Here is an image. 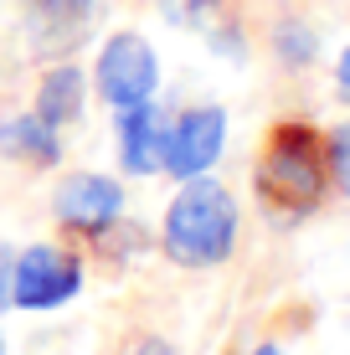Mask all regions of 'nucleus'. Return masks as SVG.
<instances>
[{
  "instance_id": "nucleus-8",
  "label": "nucleus",
  "mask_w": 350,
  "mask_h": 355,
  "mask_svg": "<svg viewBox=\"0 0 350 355\" xmlns=\"http://www.w3.org/2000/svg\"><path fill=\"white\" fill-rule=\"evenodd\" d=\"M82 108V72L78 67H57L42 78V98H36V119L42 124H67V119H78Z\"/></svg>"
},
{
  "instance_id": "nucleus-11",
  "label": "nucleus",
  "mask_w": 350,
  "mask_h": 355,
  "mask_svg": "<svg viewBox=\"0 0 350 355\" xmlns=\"http://www.w3.org/2000/svg\"><path fill=\"white\" fill-rule=\"evenodd\" d=\"M330 165H335V180H340V191H350V124L335 129V139H330Z\"/></svg>"
},
{
  "instance_id": "nucleus-6",
  "label": "nucleus",
  "mask_w": 350,
  "mask_h": 355,
  "mask_svg": "<svg viewBox=\"0 0 350 355\" xmlns=\"http://www.w3.org/2000/svg\"><path fill=\"white\" fill-rule=\"evenodd\" d=\"M119 206H124V191H119L114 180H103V175H72L67 186L57 191V216H62L67 227L98 232L119 216Z\"/></svg>"
},
{
  "instance_id": "nucleus-12",
  "label": "nucleus",
  "mask_w": 350,
  "mask_h": 355,
  "mask_svg": "<svg viewBox=\"0 0 350 355\" xmlns=\"http://www.w3.org/2000/svg\"><path fill=\"white\" fill-rule=\"evenodd\" d=\"M139 355H175V350L165 345V340H144V345H139Z\"/></svg>"
},
{
  "instance_id": "nucleus-10",
  "label": "nucleus",
  "mask_w": 350,
  "mask_h": 355,
  "mask_svg": "<svg viewBox=\"0 0 350 355\" xmlns=\"http://www.w3.org/2000/svg\"><path fill=\"white\" fill-rule=\"evenodd\" d=\"M93 6H98V0H36V10H42L46 21H72V26L93 21Z\"/></svg>"
},
{
  "instance_id": "nucleus-14",
  "label": "nucleus",
  "mask_w": 350,
  "mask_h": 355,
  "mask_svg": "<svg viewBox=\"0 0 350 355\" xmlns=\"http://www.w3.org/2000/svg\"><path fill=\"white\" fill-rule=\"evenodd\" d=\"M258 355H279V350H273V345H263V350H258Z\"/></svg>"
},
{
  "instance_id": "nucleus-2",
  "label": "nucleus",
  "mask_w": 350,
  "mask_h": 355,
  "mask_svg": "<svg viewBox=\"0 0 350 355\" xmlns=\"http://www.w3.org/2000/svg\"><path fill=\"white\" fill-rule=\"evenodd\" d=\"M258 186L279 211H309L324 191V160H320V139L309 124H279L263 150L258 165Z\"/></svg>"
},
{
  "instance_id": "nucleus-1",
  "label": "nucleus",
  "mask_w": 350,
  "mask_h": 355,
  "mask_svg": "<svg viewBox=\"0 0 350 355\" xmlns=\"http://www.w3.org/2000/svg\"><path fill=\"white\" fill-rule=\"evenodd\" d=\"M237 237V206L216 180H191L170 201L165 216V252L186 268H211L232 252Z\"/></svg>"
},
{
  "instance_id": "nucleus-9",
  "label": "nucleus",
  "mask_w": 350,
  "mask_h": 355,
  "mask_svg": "<svg viewBox=\"0 0 350 355\" xmlns=\"http://www.w3.org/2000/svg\"><path fill=\"white\" fill-rule=\"evenodd\" d=\"M0 150L26 160V165H52L57 160L52 124H42V119H10V124H0Z\"/></svg>"
},
{
  "instance_id": "nucleus-4",
  "label": "nucleus",
  "mask_w": 350,
  "mask_h": 355,
  "mask_svg": "<svg viewBox=\"0 0 350 355\" xmlns=\"http://www.w3.org/2000/svg\"><path fill=\"white\" fill-rule=\"evenodd\" d=\"M78 263L67 252H52V248H31L26 258L16 263V304L26 309H57L78 293Z\"/></svg>"
},
{
  "instance_id": "nucleus-3",
  "label": "nucleus",
  "mask_w": 350,
  "mask_h": 355,
  "mask_svg": "<svg viewBox=\"0 0 350 355\" xmlns=\"http://www.w3.org/2000/svg\"><path fill=\"white\" fill-rule=\"evenodd\" d=\"M98 93L114 108H134L155 93V52L144 36H114L98 57Z\"/></svg>"
},
{
  "instance_id": "nucleus-7",
  "label": "nucleus",
  "mask_w": 350,
  "mask_h": 355,
  "mask_svg": "<svg viewBox=\"0 0 350 355\" xmlns=\"http://www.w3.org/2000/svg\"><path fill=\"white\" fill-rule=\"evenodd\" d=\"M124 139H119V150H124V165L134 170V175H150L155 165H165V124H160V114L155 108H144V103H134V108H124Z\"/></svg>"
},
{
  "instance_id": "nucleus-13",
  "label": "nucleus",
  "mask_w": 350,
  "mask_h": 355,
  "mask_svg": "<svg viewBox=\"0 0 350 355\" xmlns=\"http://www.w3.org/2000/svg\"><path fill=\"white\" fill-rule=\"evenodd\" d=\"M340 93H345V98H350V52H345V57H340Z\"/></svg>"
},
{
  "instance_id": "nucleus-5",
  "label": "nucleus",
  "mask_w": 350,
  "mask_h": 355,
  "mask_svg": "<svg viewBox=\"0 0 350 355\" xmlns=\"http://www.w3.org/2000/svg\"><path fill=\"white\" fill-rule=\"evenodd\" d=\"M222 134H227L222 108H191L170 129V139H165V165H170V175L191 180V175H201V170H211V160L222 155Z\"/></svg>"
}]
</instances>
